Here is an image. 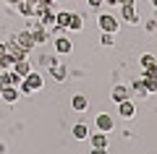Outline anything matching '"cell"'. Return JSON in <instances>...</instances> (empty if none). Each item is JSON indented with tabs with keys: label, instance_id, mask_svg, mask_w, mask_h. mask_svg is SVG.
<instances>
[{
	"label": "cell",
	"instance_id": "obj_12",
	"mask_svg": "<svg viewBox=\"0 0 157 154\" xmlns=\"http://www.w3.org/2000/svg\"><path fill=\"white\" fill-rule=\"evenodd\" d=\"M71 136L76 138V141H86V138H89V126H86V123H73Z\"/></svg>",
	"mask_w": 157,
	"mask_h": 154
},
{
	"label": "cell",
	"instance_id": "obj_24",
	"mask_svg": "<svg viewBox=\"0 0 157 154\" xmlns=\"http://www.w3.org/2000/svg\"><path fill=\"white\" fill-rule=\"evenodd\" d=\"M86 3H89V8H102L105 6V0H86Z\"/></svg>",
	"mask_w": 157,
	"mask_h": 154
},
{
	"label": "cell",
	"instance_id": "obj_16",
	"mask_svg": "<svg viewBox=\"0 0 157 154\" xmlns=\"http://www.w3.org/2000/svg\"><path fill=\"white\" fill-rule=\"evenodd\" d=\"M110 97H113L115 105H118V102H123V99H128V86H123V84L113 86V94H110Z\"/></svg>",
	"mask_w": 157,
	"mask_h": 154
},
{
	"label": "cell",
	"instance_id": "obj_29",
	"mask_svg": "<svg viewBox=\"0 0 157 154\" xmlns=\"http://www.w3.org/2000/svg\"><path fill=\"white\" fill-rule=\"evenodd\" d=\"M3 52H6V42H0V55H3Z\"/></svg>",
	"mask_w": 157,
	"mask_h": 154
},
{
	"label": "cell",
	"instance_id": "obj_6",
	"mask_svg": "<svg viewBox=\"0 0 157 154\" xmlns=\"http://www.w3.org/2000/svg\"><path fill=\"white\" fill-rule=\"evenodd\" d=\"M18 84H21V76L18 73H13L11 68L0 71V86H18Z\"/></svg>",
	"mask_w": 157,
	"mask_h": 154
},
{
	"label": "cell",
	"instance_id": "obj_21",
	"mask_svg": "<svg viewBox=\"0 0 157 154\" xmlns=\"http://www.w3.org/2000/svg\"><path fill=\"white\" fill-rule=\"evenodd\" d=\"M100 44H102V47H113V44H115V34H113V32H102Z\"/></svg>",
	"mask_w": 157,
	"mask_h": 154
},
{
	"label": "cell",
	"instance_id": "obj_5",
	"mask_svg": "<svg viewBox=\"0 0 157 154\" xmlns=\"http://www.w3.org/2000/svg\"><path fill=\"white\" fill-rule=\"evenodd\" d=\"M13 42H16L18 47H21V50H26V52H29V50H34V47H37V44H34V37H32V32H18Z\"/></svg>",
	"mask_w": 157,
	"mask_h": 154
},
{
	"label": "cell",
	"instance_id": "obj_1",
	"mask_svg": "<svg viewBox=\"0 0 157 154\" xmlns=\"http://www.w3.org/2000/svg\"><path fill=\"white\" fill-rule=\"evenodd\" d=\"M97 24H100L102 32H113V34H118V29H121V21H118L113 13H100V16H97Z\"/></svg>",
	"mask_w": 157,
	"mask_h": 154
},
{
	"label": "cell",
	"instance_id": "obj_32",
	"mask_svg": "<svg viewBox=\"0 0 157 154\" xmlns=\"http://www.w3.org/2000/svg\"><path fill=\"white\" fill-rule=\"evenodd\" d=\"M0 154H6V144H0Z\"/></svg>",
	"mask_w": 157,
	"mask_h": 154
},
{
	"label": "cell",
	"instance_id": "obj_7",
	"mask_svg": "<svg viewBox=\"0 0 157 154\" xmlns=\"http://www.w3.org/2000/svg\"><path fill=\"white\" fill-rule=\"evenodd\" d=\"M0 97H3V102H8V105H16L18 97H21V92H18V86H0Z\"/></svg>",
	"mask_w": 157,
	"mask_h": 154
},
{
	"label": "cell",
	"instance_id": "obj_8",
	"mask_svg": "<svg viewBox=\"0 0 157 154\" xmlns=\"http://www.w3.org/2000/svg\"><path fill=\"white\" fill-rule=\"evenodd\" d=\"M24 84H26V86L32 89V92H39V89L45 86V78L39 76V73H34V71H29L26 76H24Z\"/></svg>",
	"mask_w": 157,
	"mask_h": 154
},
{
	"label": "cell",
	"instance_id": "obj_25",
	"mask_svg": "<svg viewBox=\"0 0 157 154\" xmlns=\"http://www.w3.org/2000/svg\"><path fill=\"white\" fill-rule=\"evenodd\" d=\"M144 29H147V32H155V29H157V21H147Z\"/></svg>",
	"mask_w": 157,
	"mask_h": 154
},
{
	"label": "cell",
	"instance_id": "obj_11",
	"mask_svg": "<svg viewBox=\"0 0 157 154\" xmlns=\"http://www.w3.org/2000/svg\"><path fill=\"white\" fill-rule=\"evenodd\" d=\"M86 141L92 144V149H107V133L97 131V133H89V138Z\"/></svg>",
	"mask_w": 157,
	"mask_h": 154
},
{
	"label": "cell",
	"instance_id": "obj_4",
	"mask_svg": "<svg viewBox=\"0 0 157 154\" xmlns=\"http://www.w3.org/2000/svg\"><path fill=\"white\" fill-rule=\"evenodd\" d=\"M94 126H97V131L110 133L113 128H115V123H113V115H107V112H100V115H97V120H94Z\"/></svg>",
	"mask_w": 157,
	"mask_h": 154
},
{
	"label": "cell",
	"instance_id": "obj_22",
	"mask_svg": "<svg viewBox=\"0 0 157 154\" xmlns=\"http://www.w3.org/2000/svg\"><path fill=\"white\" fill-rule=\"evenodd\" d=\"M155 60H157V58L147 52V55H141V60H139V63H141V68H147V66H152V63H155Z\"/></svg>",
	"mask_w": 157,
	"mask_h": 154
},
{
	"label": "cell",
	"instance_id": "obj_27",
	"mask_svg": "<svg viewBox=\"0 0 157 154\" xmlns=\"http://www.w3.org/2000/svg\"><path fill=\"white\" fill-rule=\"evenodd\" d=\"M37 6H52V0H37Z\"/></svg>",
	"mask_w": 157,
	"mask_h": 154
},
{
	"label": "cell",
	"instance_id": "obj_3",
	"mask_svg": "<svg viewBox=\"0 0 157 154\" xmlns=\"http://www.w3.org/2000/svg\"><path fill=\"white\" fill-rule=\"evenodd\" d=\"M37 16H39V26H55V11H52V6H42Z\"/></svg>",
	"mask_w": 157,
	"mask_h": 154
},
{
	"label": "cell",
	"instance_id": "obj_9",
	"mask_svg": "<svg viewBox=\"0 0 157 154\" xmlns=\"http://www.w3.org/2000/svg\"><path fill=\"white\" fill-rule=\"evenodd\" d=\"M118 112H121V118H126V120H131V118L136 115V105L128 99H123V102H118Z\"/></svg>",
	"mask_w": 157,
	"mask_h": 154
},
{
	"label": "cell",
	"instance_id": "obj_33",
	"mask_svg": "<svg viewBox=\"0 0 157 154\" xmlns=\"http://www.w3.org/2000/svg\"><path fill=\"white\" fill-rule=\"evenodd\" d=\"M152 6H155V8H157V0H152Z\"/></svg>",
	"mask_w": 157,
	"mask_h": 154
},
{
	"label": "cell",
	"instance_id": "obj_23",
	"mask_svg": "<svg viewBox=\"0 0 157 154\" xmlns=\"http://www.w3.org/2000/svg\"><path fill=\"white\" fill-rule=\"evenodd\" d=\"M55 60H58L55 55H47V58L42 55V60H39V63H42V66H45V68H50V66H52V63H55Z\"/></svg>",
	"mask_w": 157,
	"mask_h": 154
},
{
	"label": "cell",
	"instance_id": "obj_17",
	"mask_svg": "<svg viewBox=\"0 0 157 154\" xmlns=\"http://www.w3.org/2000/svg\"><path fill=\"white\" fill-rule=\"evenodd\" d=\"M71 107L76 112H86V107H89V99L84 97V94H76V97L71 99Z\"/></svg>",
	"mask_w": 157,
	"mask_h": 154
},
{
	"label": "cell",
	"instance_id": "obj_20",
	"mask_svg": "<svg viewBox=\"0 0 157 154\" xmlns=\"http://www.w3.org/2000/svg\"><path fill=\"white\" fill-rule=\"evenodd\" d=\"M81 29H84V18L78 16V13H73L71 24H68V32H81Z\"/></svg>",
	"mask_w": 157,
	"mask_h": 154
},
{
	"label": "cell",
	"instance_id": "obj_14",
	"mask_svg": "<svg viewBox=\"0 0 157 154\" xmlns=\"http://www.w3.org/2000/svg\"><path fill=\"white\" fill-rule=\"evenodd\" d=\"M71 50H73V42L68 37H58L55 39V52H58V55H68Z\"/></svg>",
	"mask_w": 157,
	"mask_h": 154
},
{
	"label": "cell",
	"instance_id": "obj_34",
	"mask_svg": "<svg viewBox=\"0 0 157 154\" xmlns=\"http://www.w3.org/2000/svg\"><path fill=\"white\" fill-rule=\"evenodd\" d=\"M32 3H37V0H32Z\"/></svg>",
	"mask_w": 157,
	"mask_h": 154
},
{
	"label": "cell",
	"instance_id": "obj_10",
	"mask_svg": "<svg viewBox=\"0 0 157 154\" xmlns=\"http://www.w3.org/2000/svg\"><path fill=\"white\" fill-rule=\"evenodd\" d=\"M47 71H50V76L55 78V81H66V76H68V71H66V63H63V60H55L50 68H47Z\"/></svg>",
	"mask_w": 157,
	"mask_h": 154
},
{
	"label": "cell",
	"instance_id": "obj_2",
	"mask_svg": "<svg viewBox=\"0 0 157 154\" xmlns=\"http://www.w3.org/2000/svg\"><path fill=\"white\" fill-rule=\"evenodd\" d=\"M121 16H123V21L131 24V26H139V24H141V16L136 13L134 6H121Z\"/></svg>",
	"mask_w": 157,
	"mask_h": 154
},
{
	"label": "cell",
	"instance_id": "obj_31",
	"mask_svg": "<svg viewBox=\"0 0 157 154\" xmlns=\"http://www.w3.org/2000/svg\"><path fill=\"white\" fill-rule=\"evenodd\" d=\"M105 3L107 6H118V0H105Z\"/></svg>",
	"mask_w": 157,
	"mask_h": 154
},
{
	"label": "cell",
	"instance_id": "obj_15",
	"mask_svg": "<svg viewBox=\"0 0 157 154\" xmlns=\"http://www.w3.org/2000/svg\"><path fill=\"white\" fill-rule=\"evenodd\" d=\"M11 71H13V73H18V76L24 78L29 71H32V66H29V60H26V58H21V60H16V63L11 66Z\"/></svg>",
	"mask_w": 157,
	"mask_h": 154
},
{
	"label": "cell",
	"instance_id": "obj_18",
	"mask_svg": "<svg viewBox=\"0 0 157 154\" xmlns=\"http://www.w3.org/2000/svg\"><path fill=\"white\" fill-rule=\"evenodd\" d=\"M32 37H34V44H45L47 39H50L47 26H37V29H32Z\"/></svg>",
	"mask_w": 157,
	"mask_h": 154
},
{
	"label": "cell",
	"instance_id": "obj_26",
	"mask_svg": "<svg viewBox=\"0 0 157 154\" xmlns=\"http://www.w3.org/2000/svg\"><path fill=\"white\" fill-rule=\"evenodd\" d=\"M118 6H134V0H118Z\"/></svg>",
	"mask_w": 157,
	"mask_h": 154
},
{
	"label": "cell",
	"instance_id": "obj_28",
	"mask_svg": "<svg viewBox=\"0 0 157 154\" xmlns=\"http://www.w3.org/2000/svg\"><path fill=\"white\" fill-rule=\"evenodd\" d=\"M92 154H107V149H92Z\"/></svg>",
	"mask_w": 157,
	"mask_h": 154
},
{
	"label": "cell",
	"instance_id": "obj_13",
	"mask_svg": "<svg viewBox=\"0 0 157 154\" xmlns=\"http://www.w3.org/2000/svg\"><path fill=\"white\" fill-rule=\"evenodd\" d=\"M71 11H55V26L63 29V32H68V24H71Z\"/></svg>",
	"mask_w": 157,
	"mask_h": 154
},
{
	"label": "cell",
	"instance_id": "obj_19",
	"mask_svg": "<svg viewBox=\"0 0 157 154\" xmlns=\"http://www.w3.org/2000/svg\"><path fill=\"white\" fill-rule=\"evenodd\" d=\"M141 84H144V92L147 94H157V78L155 76H144Z\"/></svg>",
	"mask_w": 157,
	"mask_h": 154
},
{
	"label": "cell",
	"instance_id": "obj_30",
	"mask_svg": "<svg viewBox=\"0 0 157 154\" xmlns=\"http://www.w3.org/2000/svg\"><path fill=\"white\" fill-rule=\"evenodd\" d=\"M3 3H8V6H16V3H18V0H3Z\"/></svg>",
	"mask_w": 157,
	"mask_h": 154
}]
</instances>
